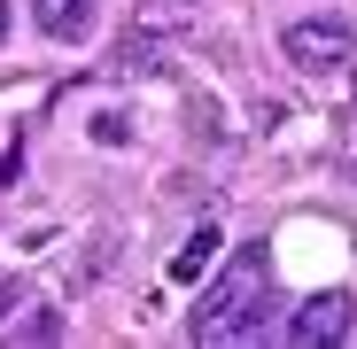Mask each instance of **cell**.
<instances>
[{"mask_svg":"<svg viewBox=\"0 0 357 349\" xmlns=\"http://www.w3.org/2000/svg\"><path fill=\"white\" fill-rule=\"evenodd\" d=\"M272 311H280V295H272V256H264V249H233L225 272H218V287H210L202 311H195V341H249V334L272 326Z\"/></svg>","mask_w":357,"mask_h":349,"instance_id":"cell-1","label":"cell"},{"mask_svg":"<svg viewBox=\"0 0 357 349\" xmlns=\"http://www.w3.org/2000/svg\"><path fill=\"white\" fill-rule=\"evenodd\" d=\"M280 47H287L295 70H342L349 47H357V31H349V16H295Z\"/></svg>","mask_w":357,"mask_h":349,"instance_id":"cell-2","label":"cell"},{"mask_svg":"<svg viewBox=\"0 0 357 349\" xmlns=\"http://www.w3.org/2000/svg\"><path fill=\"white\" fill-rule=\"evenodd\" d=\"M349 334V295H311L303 311L287 318V341L295 349H319V341H342Z\"/></svg>","mask_w":357,"mask_h":349,"instance_id":"cell-3","label":"cell"},{"mask_svg":"<svg viewBox=\"0 0 357 349\" xmlns=\"http://www.w3.org/2000/svg\"><path fill=\"white\" fill-rule=\"evenodd\" d=\"M93 8H101V0H31L39 31H47V39H63V47H78V39L93 31Z\"/></svg>","mask_w":357,"mask_h":349,"instance_id":"cell-4","label":"cell"},{"mask_svg":"<svg viewBox=\"0 0 357 349\" xmlns=\"http://www.w3.org/2000/svg\"><path fill=\"white\" fill-rule=\"evenodd\" d=\"M218 249H225V233H218V225H195V233H187V249L171 256V279H178V287H187V279H202V272L218 264Z\"/></svg>","mask_w":357,"mask_h":349,"instance_id":"cell-5","label":"cell"},{"mask_svg":"<svg viewBox=\"0 0 357 349\" xmlns=\"http://www.w3.org/2000/svg\"><path fill=\"white\" fill-rule=\"evenodd\" d=\"M93 140H109V148H125L132 140V125H125V109H93V125H86Z\"/></svg>","mask_w":357,"mask_h":349,"instance_id":"cell-6","label":"cell"},{"mask_svg":"<svg viewBox=\"0 0 357 349\" xmlns=\"http://www.w3.org/2000/svg\"><path fill=\"white\" fill-rule=\"evenodd\" d=\"M54 334H63V318H47V311H39V318H24V326H16V341H54Z\"/></svg>","mask_w":357,"mask_h":349,"instance_id":"cell-7","label":"cell"},{"mask_svg":"<svg viewBox=\"0 0 357 349\" xmlns=\"http://www.w3.org/2000/svg\"><path fill=\"white\" fill-rule=\"evenodd\" d=\"M0 47H8V0H0Z\"/></svg>","mask_w":357,"mask_h":349,"instance_id":"cell-8","label":"cell"},{"mask_svg":"<svg viewBox=\"0 0 357 349\" xmlns=\"http://www.w3.org/2000/svg\"><path fill=\"white\" fill-rule=\"evenodd\" d=\"M0 303H8V279H0Z\"/></svg>","mask_w":357,"mask_h":349,"instance_id":"cell-9","label":"cell"}]
</instances>
